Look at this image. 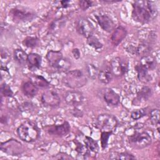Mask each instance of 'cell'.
I'll use <instances>...</instances> for the list:
<instances>
[{"mask_svg": "<svg viewBox=\"0 0 160 160\" xmlns=\"http://www.w3.org/2000/svg\"><path fill=\"white\" fill-rule=\"evenodd\" d=\"M86 72L88 77L92 79H95L98 78L99 74V70L97 67H96L92 64H88L86 66Z\"/></svg>", "mask_w": 160, "mask_h": 160, "instance_id": "cell-30", "label": "cell"}, {"mask_svg": "<svg viewBox=\"0 0 160 160\" xmlns=\"http://www.w3.org/2000/svg\"><path fill=\"white\" fill-rule=\"evenodd\" d=\"M85 146L88 149L89 151L96 153L99 151V145L98 142L93 139L92 138L89 136H85L84 140Z\"/></svg>", "mask_w": 160, "mask_h": 160, "instance_id": "cell-27", "label": "cell"}, {"mask_svg": "<svg viewBox=\"0 0 160 160\" xmlns=\"http://www.w3.org/2000/svg\"><path fill=\"white\" fill-rule=\"evenodd\" d=\"M87 43L95 49H100L103 46L99 39L93 34L91 35L87 38Z\"/></svg>", "mask_w": 160, "mask_h": 160, "instance_id": "cell-29", "label": "cell"}, {"mask_svg": "<svg viewBox=\"0 0 160 160\" xmlns=\"http://www.w3.org/2000/svg\"><path fill=\"white\" fill-rule=\"evenodd\" d=\"M17 134L21 140L26 142H31L38 139L40 131L35 122L26 121L18 128Z\"/></svg>", "mask_w": 160, "mask_h": 160, "instance_id": "cell-2", "label": "cell"}, {"mask_svg": "<svg viewBox=\"0 0 160 160\" xmlns=\"http://www.w3.org/2000/svg\"><path fill=\"white\" fill-rule=\"evenodd\" d=\"M21 89L23 94L28 98H32L38 92V88L31 81L24 82L22 84Z\"/></svg>", "mask_w": 160, "mask_h": 160, "instance_id": "cell-21", "label": "cell"}, {"mask_svg": "<svg viewBox=\"0 0 160 160\" xmlns=\"http://www.w3.org/2000/svg\"><path fill=\"white\" fill-rule=\"evenodd\" d=\"M28 55V54L21 49H15L13 53L14 60L20 65H24L27 63Z\"/></svg>", "mask_w": 160, "mask_h": 160, "instance_id": "cell-24", "label": "cell"}, {"mask_svg": "<svg viewBox=\"0 0 160 160\" xmlns=\"http://www.w3.org/2000/svg\"><path fill=\"white\" fill-rule=\"evenodd\" d=\"M46 59L49 64L59 72H68L71 66V62L64 58L61 52L51 50L46 54Z\"/></svg>", "mask_w": 160, "mask_h": 160, "instance_id": "cell-3", "label": "cell"}, {"mask_svg": "<svg viewBox=\"0 0 160 160\" xmlns=\"http://www.w3.org/2000/svg\"><path fill=\"white\" fill-rule=\"evenodd\" d=\"M63 84L70 88H80L85 86L88 79L83 72L79 69H75L66 72L62 77Z\"/></svg>", "mask_w": 160, "mask_h": 160, "instance_id": "cell-4", "label": "cell"}, {"mask_svg": "<svg viewBox=\"0 0 160 160\" xmlns=\"http://www.w3.org/2000/svg\"><path fill=\"white\" fill-rule=\"evenodd\" d=\"M76 29L79 34L88 38L93 34L94 28L92 24L86 18L82 17L78 19Z\"/></svg>", "mask_w": 160, "mask_h": 160, "instance_id": "cell-10", "label": "cell"}, {"mask_svg": "<svg viewBox=\"0 0 160 160\" xmlns=\"http://www.w3.org/2000/svg\"><path fill=\"white\" fill-rule=\"evenodd\" d=\"M52 159H64V160L65 159H68L69 160V159H73V158L71 156H70V155H69V154H68L65 152H60L58 153L56 155L53 156L52 157Z\"/></svg>", "mask_w": 160, "mask_h": 160, "instance_id": "cell-40", "label": "cell"}, {"mask_svg": "<svg viewBox=\"0 0 160 160\" xmlns=\"http://www.w3.org/2000/svg\"><path fill=\"white\" fill-rule=\"evenodd\" d=\"M59 4H61L60 5V7L61 8H66L68 7L69 6V4H70V1H59Z\"/></svg>", "mask_w": 160, "mask_h": 160, "instance_id": "cell-43", "label": "cell"}, {"mask_svg": "<svg viewBox=\"0 0 160 160\" xmlns=\"http://www.w3.org/2000/svg\"><path fill=\"white\" fill-rule=\"evenodd\" d=\"M41 102L46 106L55 108L59 105L61 100L57 92L53 89L45 91L41 98Z\"/></svg>", "mask_w": 160, "mask_h": 160, "instance_id": "cell-11", "label": "cell"}, {"mask_svg": "<svg viewBox=\"0 0 160 160\" xmlns=\"http://www.w3.org/2000/svg\"><path fill=\"white\" fill-rule=\"evenodd\" d=\"M139 63L149 71L154 70L157 66L156 59L150 55H146L141 57Z\"/></svg>", "mask_w": 160, "mask_h": 160, "instance_id": "cell-22", "label": "cell"}, {"mask_svg": "<svg viewBox=\"0 0 160 160\" xmlns=\"http://www.w3.org/2000/svg\"><path fill=\"white\" fill-rule=\"evenodd\" d=\"M71 127L68 122L64 121L61 124L51 125L47 127V132L51 136H64L70 132Z\"/></svg>", "mask_w": 160, "mask_h": 160, "instance_id": "cell-14", "label": "cell"}, {"mask_svg": "<svg viewBox=\"0 0 160 160\" xmlns=\"http://www.w3.org/2000/svg\"><path fill=\"white\" fill-rule=\"evenodd\" d=\"M24 149L23 145L14 139H9L1 144V150L9 156L20 155L24 151Z\"/></svg>", "mask_w": 160, "mask_h": 160, "instance_id": "cell-7", "label": "cell"}, {"mask_svg": "<svg viewBox=\"0 0 160 160\" xmlns=\"http://www.w3.org/2000/svg\"><path fill=\"white\" fill-rule=\"evenodd\" d=\"M41 56L35 52H31L28 55L27 64L28 68L31 71L38 69L41 64Z\"/></svg>", "mask_w": 160, "mask_h": 160, "instance_id": "cell-20", "label": "cell"}, {"mask_svg": "<svg viewBox=\"0 0 160 160\" xmlns=\"http://www.w3.org/2000/svg\"><path fill=\"white\" fill-rule=\"evenodd\" d=\"M151 46L146 42H141L136 45L129 44L127 48V51L134 55L141 56V57L148 55L151 51Z\"/></svg>", "mask_w": 160, "mask_h": 160, "instance_id": "cell-13", "label": "cell"}, {"mask_svg": "<svg viewBox=\"0 0 160 160\" xmlns=\"http://www.w3.org/2000/svg\"><path fill=\"white\" fill-rule=\"evenodd\" d=\"M102 2H108V3H111V2H119V1H101Z\"/></svg>", "mask_w": 160, "mask_h": 160, "instance_id": "cell-44", "label": "cell"}, {"mask_svg": "<svg viewBox=\"0 0 160 160\" xmlns=\"http://www.w3.org/2000/svg\"><path fill=\"white\" fill-rule=\"evenodd\" d=\"M149 120L153 126H157L159 129V111L158 109H152L149 112Z\"/></svg>", "mask_w": 160, "mask_h": 160, "instance_id": "cell-31", "label": "cell"}, {"mask_svg": "<svg viewBox=\"0 0 160 160\" xmlns=\"http://www.w3.org/2000/svg\"><path fill=\"white\" fill-rule=\"evenodd\" d=\"M134 69L137 72L138 79L141 82L148 83L152 80V76L149 73V71L141 66L139 62L134 66Z\"/></svg>", "mask_w": 160, "mask_h": 160, "instance_id": "cell-19", "label": "cell"}, {"mask_svg": "<svg viewBox=\"0 0 160 160\" xmlns=\"http://www.w3.org/2000/svg\"><path fill=\"white\" fill-rule=\"evenodd\" d=\"M79 6L82 11H86L92 6V2L88 0H81L79 1Z\"/></svg>", "mask_w": 160, "mask_h": 160, "instance_id": "cell-39", "label": "cell"}, {"mask_svg": "<svg viewBox=\"0 0 160 160\" xmlns=\"http://www.w3.org/2000/svg\"><path fill=\"white\" fill-rule=\"evenodd\" d=\"M96 21L101 29L108 32H112L115 29L113 21L106 14H99L96 16Z\"/></svg>", "mask_w": 160, "mask_h": 160, "instance_id": "cell-15", "label": "cell"}, {"mask_svg": "<svg viewBox=\"0 0 160 160\" xmlns=\"http://www.w3.org/2000/svg\"><path fill=\"white\" fill-rule=\"evenodd\" d=\"M128 60L120 57L113 58L110 63V69L113 76L116 77L124 76L128 70Z\"/></svg>", "mask_w": 160, "mask_h": 160, "instance_id": "cell-9", "label": "cell"}, {"mask_svg": "<svg viewBox=\"0 0 160 160\" xmlns=\"http://www.w3.org/2000/svg\"><path fill=\"white\" fill-rule=\"evenodd\" d=\"M109 159H122V160H129L136 159L133 154L129 153L128 152H111L109 155Z\"/></svg>", "mask_w": 160, "mask_h": 160, "instance_id": "cell-25", "label": "cell"}, {"mask_svg": "<svg viewBox=\"0 0 160 160\" xmlns=\"http://www.w3.org/2000/svg\"><path fill=\"white\" fill-rule=\"evenodd\" d=\"M112 132H105V131H101V145L102 149H105L107 147L108 142L109 138L110 136L111 135Z\"/></svg>", "mask_w": 160, "mask_h": 160, "instance_id": "cell-35", "label": "cell"}, {"mask_svg": "<svg viewBox=\"0 0 160 160\" xmlns=\"http://www.w3.org/2000/svg\"><path fill=\"white\" fill-rule=\"evenodd\" d=\"M96 126L101 131L112 132L118 125V120L116 118L110 114H99L95 122Z\"/></svg>", "mask_w": 160, "mask_h": 160, "instance_id": "cell-5", "label": "cell"}, {"mask_svg": "<svg viewBox=\"0 0 160 160\" xmlns=\"http://www.w3.org/2000/svg\"><path fill=\"white\" fill-rule=\"evenodd\" d=\"M79 107H73L71 111V114H72L73 116L79 118L83 116V112L81 109L79 108Z\"/></svg>", "mask_w": 160, "mask_h": 160, "instance_id": "cell-41", "label": "cell"}, {"mask_svg": "<svg viewBox=\"0 0 160 160\" xmlns=\"http://www.w3.org/2000/svg\"><path fill=\"white\" fill-rule=\"evenodd\" d=\"M129 146L133 148L140 149L148 147L151 144L152 139L146 132H136L128 138Z\"/></svg>", "mask_w": 160, "mask_h": 160, "instance_id": "cell-6", "label": "cell"}, {"mask_svg": "<svg viewBox=\"0 0 160 160\" xmlns=\"http://www.w3.org/2000/svg\"><path fill=\"white\" fill-rule=\"evenodd\" d=\"M11 58L10 54L6 49H1V69L6 68V64L9 61Z\"/></svg>", "mask_w": 160, "mask_h": 160, "instance_id": "cell-33", "label": "cell"}, {"mask_svg": "<svg viewBox=\"0 0 160 160\" xmlns=\"http://www.w3.org/2000/svg\"><path fill=\"white\" fill-rule=\"evenodd\" d=\"M65 23V20L64 18H61L57 19H54L49 24V29L52 31H58L59 28H61Z\"/></svg>", "mask_w": 160, "mask_h": 160, "instance_id": "cell-32", "label": "cell"}, {"mask_svg": "<svg viewBox=\"0 0 160 160\" xmlns=\"http://www.w3.org/2000/svg\"><path fill=\"white\" fill-rule=\"evenodd\" d=\"M146 114V108H141L133 110L131 113V117L134 120H138Z\"/></svg>", "mask_w": 160, "mask_h": 160, "instance_id": "cell-34", "label": "cell"}, {"mask_svg": "<svg viewBox=\"0 0 160 160\" xmlns=\"http://www.w3.org/2000/svg\"><path fill=\"white\" fill-rule=\"evenodd\" d=\"M1 94L4 97H12L13 92L10 88V86L6 83H3L1 86Z\"/></svg>", "mask_w": 160, "mask_h": 160, "instance_id": "cell-37", "label": "cell"}, {"mask_svg": "<svg viewBox=\"0 0 160 160\" xmlns=\"http://www.w3.org/2000/svg\"><path fill=\"white\" fill-rule=\"evenodd\" d=\"M38 88L46 89L50 86L49 82L42 76L36 75L32 77L31 81Z\"/></svg>", "mask_w": 160, "mask_h": 160, "instance_id": "cell-26", "label": "cell"}, {"mask_svg": "<svg viewBox=\"0 0 160 160\" xmlns=\"http://www.w3.org/2000/svg\"><path fill=\"white\" fill-rule=\"evenodd\" d=\"M113 74L109 68H105L100 70L98 76L99 81L103 84H108L112 79Z\"/></svg>", "mask_w": 160, "mask_h": 160, "instance_id": "cell-23", "label": "cell"}, {"mask_svg": "<svg viewBox=\"0 0 160 160\" xmlns=\"http://www.w3.org/2000/svg\"><path fill=\"white\" fill-rule=\"evenodd\" d=\"M9 16L15 22L27 21L32 19L34 16V12L26 8L16 7L11 9L9 11Z\"/></svg>", "mask_w": 160, "mask_h": 160, "instance_id": "cell-8", "label": "cell"}, {"mask_svg": "<svg viewBox=\"0 0 160 160\" xmlns=\"http://www.w3.org/2000/svg\"><path fill=\"white\" fill-rule=\"evenodd\" d=\"M64 101L70 106L79 107L84 100L83 95L81 92L76 91H69L65 93L64 96Z\"/></svg>", "mask_w": 160, "mask_h": 160, "instance_id": "cell-12", "label": "cell"}, {"mask_svg": "<svg viewBox=\"0 0 160 160\" xmlns=\"http://www.w3.org/2000/svg\"><path fill=\"white\" fill-rule=\"evenodd\" d=\"M158 10L154 1L138 0L132 4V17L135 21L148 23L157 17Z\"/></svg>", "mask_w": 160, "mask_h": 160, "instance_id": "cell-1", "label": "cell"}, {"mask_svg": "<svg viewBox=\"0 0 160 160\" xmlns=\"http://www.w3.org/2000/svg\"><path fill=\"white\" fill-rule=\"evenodd\" d=\"M22 44L24 46L29 48H35L40 44V41L37 37L28 36L23 41Z\"/></svg>", "mask_w": 160, "mask_h": 160, "instance_id": "cell-28", "label": "cell"}, {"mask_svg": "<svg viewBox=\"0 0 160 160\" xmlns=\"http://www.w3.org/2000/svg\"><path fill=\"white\" fill-rule=\"evenodd\" d=\"M19 109L24 112H32L34 109V106L31 102H26L19 106Z\"/></svg>", "mask_w": 160, "mask_h": 160, "instance_id": "cell-38", "label": "cell"}, {"mask_svg": "<svg viewBox=\"0 0 160 160\" xmlns=\"http://www.w3.org/2000/svg\"><path fill=\"white\" fill-rule=\"evenodd\" d=\"M103 98L106 104L111 106H117L120 102L119 95L111 88H107L104 90Z\"/></svg>", "mask_w": 160, "mask_h": 160, "instance_id": "cell-16", "label": "cell"}, {"mask_svg": "<svg viewBox=\"0 0 160 160\" xmlns=\"http://www.w3.org/2000/svg\"><path fill=\"white\" fill-rule=\"evenodd\" d=\"M75 144L76 145V151L78 154H81V156H87L89 154V150L85 145L76 141H75Z\"/></svg>", "mask_w": 160, "mask_h": 160, "instance_id": "cell-36", "label": "cell"}, {"mask_svg": "<svg viewBox=\"0 0 160 160\" xmlns=\"http://www.w3.org/2000/svg\"><path fill=\"white\" fill-rule=\"evenodd\" d=\"M127 35V31L122 26L117 27L113 31L111 37V42L114 46H118L126 38Z\"/></svg>", "mask_w": 160, "mask_h": 160, "instance_id": "cell-17", "label": "cell"}, {"mask_svg": "<svg viewBox=\"0 0 160 160\" xmlns=\"http://www.w3.org/2000/svg\"><path fill=\"white\" fill-rule=\"evenodd\" d=\"M151 89L148 86H143L137 93L136 98L133 100L132 104L138 106L140 103L146 101L151 96Z\"/></svg>", "mask_w": 160, "mask_h": 160, "instance_id": "cell-18", "label": "cell"}, {"mask_svg": "<svg viewBox=\"0 0 160 160\" xmlns=\"http://www.w3.org/2000/svg\"><path fill=\"white\" fill-rule=\"evenodd\" d=\"M72 54L73 57L76 59H78L80 58L81 56V52L79 50V49L78 48H74L72 50Z\"/></svg>", "mask_w": 160, "mask_h": 160, "instance_id": "cell-42", "label": "cell"}]
</instances>
